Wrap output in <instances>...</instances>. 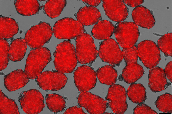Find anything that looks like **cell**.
Listing matches in <instances>:
<instances>
[{
	"mask_svg": "<svg viewBox=\"0 0 172 114\" xmlns=\"http://www.w3.org/2000/svg\"><path fill=\"white\" fill-rule=\"evenodd\" d=\"M53 54L56 71L64 73L73 72L77 61L74 47L70 40H65L58 44Z\"/></svg>",
	"mask_w": 172,
	"mask_h": 114,
	"instance_id": "6da1fadb",
	"label": "cell"
},
{
	"mask_svg": "<svg viewBox=\"0 0 172 114\" xmlns=\"http://www.w3.org/2000/svg\"><path fill=\"white\" fill-rule=\"evenodd\" d=\"M52 59L50 52L47 48L32 49L28 55L24 72L29 79H36Z\"/></svg>",
	"mask_w": 172,
	"mask_h": 114,
	"instance_id": "7a4b0ae2",
	"label": "cell"
},
{
	"mask_svg": "<svg viewBox=\"0 0 172 114\" xmlns=\"http://www.w3.org/2000/svg\"><path fill=\"white\" fill-rule=\"evenodd\" d=\"M122 52L126 65L122 70V79L128 84L134 83L143 75L142 67L137 63L138 57L137 47L123 48Z\"/></svg>",
	"mask_w": 172,
	"mask_h": 114,
	"instance_id": "3957f363",
	"label": "cell"
},
{
	"mask_svg": "<svg viewBox=\"0 0 172 114\" xmlns=\"http://www.w3.org/2000/svg\"><path fill=\"white\" fill-rule=\"evenodd\" d=\"M93 38L84 32L76 38L75 54L78 62L82 64L93 62L99 55Z\"/></svg>",
	"mask_w": 172,
	"mask_h": 114,
	"instance_id": "277c9868",
	"label": "cell"
},
{
	"mask_svg": "<svg viewBox=\"0 0 172 114\" xmlns=\"http://www.w3.org/2000/svg\"><path fill=\"white\" fill-rule=\"evenodd\" d=\"M114 33L118 43L123 48L134 46L140 35L138 26L132 22L116 23Z\"/></svg>",
	"mask_w": 172,
	"mask_h": 114,
	"instance_id": "5b68a950",
	"label": "cell"
},
{
	"mask_svg": "<svg viewBox=\"0 0 172 114\" xmlns=\"http://www.w3.org/2000/svg\"><path fill=\"white\" fill-rule=\"evenodd\" d=\"M53 33L52 28L49 23L41 21L27 31L24 39L30 48H39L49 41Z\"/></svg>",
	"mask_w": 172,
	"mask_h": 114,
	"instance_id": "8992f818",
	"label": "cell"
},
{
	"mask_svg": "<svg viewBox=\"0 0 172 114\" xmlns=\"http://www.w3.org/2000/svg\"><path fill=\"white\" fill-rule=\"evenodd\" d=\"M53 31L57 39L68 40L77 37L85 31L82 24L71 18H65L57 21Z\"/></svg>",
	"mask_w": 172,
	"mask_h": 114,
	"instance_id": "52a82bcc",
	"label": "cell"
},
{
	"mask_svg": "<svg viewBox=\"0 0 172 114\" xmlns=\"http://www.w3.org/2000/svg\"><path fill=\"white\" fill-rule=\"evenodd\" d=\"M44 98L38 90L32 89L21 92L18 98L21 107L27 114H38L45 107Z\"/></svg>",
	"mask_w": 172,
	"mask_h": 114,
	"instance_id": "ba28073f",
	"label": "cell"
},
{
	"mask_svg": "<svg viewBox=\"0 0 172 114\" xmlns=\"http://www.w3.org/2000/svg\"><path fill=\"white\" fill-rule=\"evenodd\" d=\"M138 56L144 66L151 69L156 67L161 59L160 50L153 41H143L137 47Z\"/></svg>",
	"mask_w": 172,
	"mask_h": 114,
	"instance_id": "9c48e42d",
	"label": "cell"
},
{
	"mask_svg": "<svg viewBox=\"0 0 172 114\" xmlns=\"http://www.w3.org/2000/svg\"><path fill=\"white\" fill-rule=\"evenodd\" d=\"M127 92L123 86L119 84L110 85L105 97L108 106L115 114H123L127 110Z\"/></svg>",
	"mask_w": 172,
	"mask_h": 114,
	"instance_id": "30bf717a",
	"label": "cell"
},
{
	"mask_svg": "<svg viewBox=\"0 0 172 114\" xmlns=\"http://www.w3.org/2000/svg\"><path fill=\"white\" fill-rule=\"evenodd\" d=\"M68 79L64 73L57 71H46L41 73L35 79V81L42 89L57 91L63 88Z\"/></svg>",
	"mask_w": 172,
	"mask_h": 114,
	"instance_id": "8fae6325",
	"label": "cell"
},
{
	"mask_svg": "<svg viewBox=\"0 0 172 114\" xmlns=\"http://www.w3.org/2000/svg\"><path fill=\"white\" fill-rule=\"evenodd\" d=\"M99 55L103 62L108 63L113 67L119 66L123 59L122 51L118 44L111 38L101 42Z\"/></svg>",
	"mask_w": 172,
	"mask_h": 114,
	"instance_id": "7c38bea8",
	"label": "cell"
},
{
	"mask_svg": "<svg viewBox=\"0 0 172 114\" xmlns=\"http://www.w3.org/2000/svg\"><path fill=\"white\" fill-rule=\"evenodd\" d=\"M73 74L74 83L80 92H88L95 87L96 73L92 67L86 65L81 66L77 68Z\"/></svg>",
	"mask_w": 172,
	"mask_h": 114,
	"instance_id": "4fadbf2b",
	"label": "cell"
},
{
	"mask_svg": "<svg viewBox=\"0 0 172 114\" xmlns=\"http://www.w3.org/2000/svg\"><path fill=\"white\" fill-rule=\"evenodd\" d=\"M77 99L79 106L90 114H104L108 107L106 100L87 92H81Z\"/></svg>",
	"mask_w": 172,
	"mask_h": 114,
	"instance_id": "5bb4252c",
	"label": "cell"
},
{
	"mask_svg": "<svg viewBox=\"0 0 172 114\" xmlns=\"http://www.w3.org/2000/svg\"><path fill=\"white\" fill-rule=\"evenodd\" d=\"M105 13L109 18L117 23L128 17L129 9L122 0H102Z\"/></svg>",
	"mask_w": 172,
	"mask_h": 114,
	"instance_id": "9a60e30c",
	"label": "cell"
},
{
	"mask_svg": "<svg viewBox=\"0 0 172 114\" xmlns=\"http://www.w3.org/2000/svg\"><path fill=\"white\" fill-rule=\"evenodd\" d=\"M29 79L24 71L18 69L5 75L4 85L9 91H14L24 86L29 81Z\"/></svg>",
	"mask_w": 172,
	"mask_h": 114,
	"instance_id": "2e32d148",
	"label": "cell"
},
{
	"mask_svg": "<svg viewBox=\"0 0 172 114\" xmlns=\"http://www.w3.org/2000/svg\"><path fill=\"white\" fill-rule=\"evenodd\" d=\"M148 81V86L154 93L163 90L170 85L167 82L164 70L159 66L149 70Z\"/></svg>",
	"mask_w": 172,
	"mask_h": 114,
	"instance_id": "e0dca14e",
	"label": "cell"
},
{
	"mask_svg": "<svg viewBox=\"0 0 172 114\" xmlns=\"http://www.w3.org/2000/svg\"><path fill=\"white\" fill-rule=\"evenodd\" d=\"M131 15L134 23L137 25L150 29L155 25V20L152 12L142 5L135 8L132 11Z\"/></svg>",
	"mask_w": 172,
	"mask_h": 114,
	"instance_id": "ac0fdd59",
	"label": "cell"
},
{
	"mask_svg": "<svg viewBox=\"0 0 172 114\" xmlns=\"http://www.w3.org/2000/svg\"><path fill=\"white\" fill-rule=\"evenodd\" d=\"M75 16L78 21L85 26L92 25L101 19L99 10L91 6H86L80 8Z\"/></svg>",
	"mask_w": 172,
	"mask_h": 114,
	"instance_id": "d6986e66",
	"label": "cell"
},
{
	"mask_svg": "<svg viewBox=\"0 0 172 114\" xmlns=\"http://www.w3.org/2000/svg\"><path fill=\"white\" fill-rule=\"evenodd\" d=\"M115 26L110 21L101 20L93 27L91 33L92 36L98 40H106L110 37L114 33Z\"/></svg>",
	"mask_w": 172,
	"mask_h": 114,
	"instance_id": "ffe728a7",
	"label": "cell"
},
{
	"mask_svg": "<svg viewBox=\"0 0 172 114\" xmlns=\"http://www.w3.org/2000/svg\"><path fill=\"white\" fill-rule=\"evenodd\" d=\"M27 49V44L25 39L17 38L13 40L9 45L8 57L13 62L21 61L24 58Z\"/></svg>",
	"mask_w": 172,
	"mask_h": 114,
	"instance_id": "44dd1931",
	"label": "cell"
},
{
	"mask_svg": "<svg viewBox=\"0 0 172 114\" xmlns=\"http://www.w3.org/2000/svg\"><path fill=\"white\" fill-rule=\"evenodd\" d=\"M0 38L9 39L17 34L19 29L18 25L13 18L0 16Z\"/></svg>",
	"mask_w": 172,
	"mask_h": 114,
	"instance_id": "7402d4cb",
	"label": "cell"
},
{
	"mask_svg": "<svg viewBox=\"0 0 172 114\" xmlns=\"http://www.w3.org/2000/svg\"><path fill=\"white\" fill-rule=\"evenodd\" d=\"M14 4L17 13L23 16L36 14L40 9V4L37 0H15Z\"/></svg>",
	"mask_w": 172,
	"mask_h": 114,
	"instance_id": "603a6c76",
	"label": "cell"
},
{
	"mask_svg": "<svg viewBox=\"0 0 172 114\" xmlns=\"http://www.w3.org/2000/svg\"><path fill=\"white\" fill-rule=\"evenodd\" d=\"M96 72L97 76L101 83L111 85L116 81L117 72L111 65H106L99 67Z\"/></svg>",
	"mask_w": 172,
	"mask_h": 114,
	"instance_id": "cb8c5ba5",
	"label": "cell"
},
{
	"mask_svg": "<svg viewBox=\"0 0 172 114\" xmlns=\"http://www.w3.org/2000/svg\"><path fill=\"white\" fill-rule=\"evenodd\" d=\"M146 89L141 83L131 84L127 90L129 99L133 103L139 104L144 103L147 99Z\"/></svg>",
	"mask_w": 172,
	"mask_h": 114,
	"instance_id": "d4e9b609",
	"label": "cell"
},
{
	"mask_svg": "<svg viewBox=\"0 0 172 114\" xmlns=\"http://www.w3.org/2000/svg\"><path fill=\"white\" fill-rule=\"evenodd\" d=\"M45 99L48 108L55 113L62 111L66 107L65 100L62 96L58 94H47Z\"/></svg>",
	"mask_w": 172,
	"mask_h": 114,
	"instance_id": "484cf974",
	"label": "cell"
},
{
	"mask_svg": "<svg viewBox=\"0 0 172 114\" xmlns=\"http://www.w3.org/2000/svg\"><path fill=\"white\" fill-rule=\"evenodd\" d=\"M67 4L66 0H47L44 6V13L51 18L58 16Z\"/></svg>",
	"mask_w": 172,
	"mask_h": 114,
	"instance_id": "4316f807",
	"label": "cell"
},
{
	"mask_svg": "<svg viewBox=\"0 0 172 114\" xmlns=\"http://www.w3.org/2000/svg\"><path fill=\"white\" fill-rule=\"evenodd\" d=\"M0 114H19L18 107L14 100L9 98L0 90Z\"/></svg>",
	"mask_w": 172,
	"mask_h": 114,
	"instance_id": "83f0119b",
	"label": "cell"
},
{
	"mask_svg": "<svg viewBox=\"0 0 172 114\" xmlns=\"http://www.w3.org/2000/svg\"><path fill=\"white\" fill-rule=\"evenodd\" d=\"M154 104L160 111L165 113H172V95L165 93L158 96Z\"/></svg>",
	"mask_w": 172,
	"mask_h": 114,
	"instance_id": "f1b7e54d",
	"label": "cell"
},
{
	"mask_svg": "<svg viewBox=\"0 0 172 114\" xmlns=\"http://www.w3.org/2000/svg\"><path fill=\"white\" fill-rule=\"evenodd\" d=\"M172 33L166 34L161 36L158 41V46L166 56L172 55Z\"/></svg>",
	"mask_w": 172,
	"mask_h": 114,
	"instance_id": "f546056e",
	"label": "cell"
},
{
	"mask_svg": "<svg viewBox=\"0 0 172 114\" xmlns=\"http://www.w3.org/2000/svg\"><path fill=\"white\" fill-rule=\"evenodd\" d=\"M0 70L5 69L8 64L9 59L8 52L9 44L5 39H0Z\"/></svg>",
	"mask_w": 172,
	"mask_h": 114,
	"instance_id": "4dcf8cb0",
	"label": "cell"
},
{
	"mask_svg": "<svg viewBox=\"0 0 172 114\" xmlns=\"http://www.w3.org/2000/svg\"><path fill=\"white\" fill-rule=\"evenodd\" d=\"M133 114H157L156 111L143 103L138 104L133 109Z\"/></svg>",
	"mask_w": 172,
	"mask_h": 114,
	"instance_id": "1f68e13d",
	"label": "cell"
},
{
	"mask_svg": "<svg viewBox=\"0 0 172 114\" xmlns=\"http://www.w3.org/2000/svg\"><path fill=\"white\" fill-rule=\"evenodd\" d=\"M83 110L81 107L75 106L67 109L64 114H86Z\"/></svg>",
	"mask_w": 172,
	"mask_h": 114,
	"instance_id": "d6a6232c",
	"label": "cell"
},
{
	"mask_svg": "<svg viewBox=\"0 0 172 114\" xmlns=\"http://www.w3.org/2000/svg\"><path fill=\"white\" fill-rule=\"evenodd\" d=\"M172 61H170L167 64L165 68L164 72L168 79L171 83L172 82Z\"/></svg>",
	"mask_w": 172,
	"mask_h": 114,
	"instance_id": "836d02e7",
	"label": "cell"
},
{
	"mask_svg": "<svg viewBox=\"0 0 172 114\" xmlns=\"http://www.w3.org/2000/svg\"><path fill=\"white\" fill-rule=\"evenodd\" d=\"M123 1L124 3L126 4L129 6L132 7H137L144 2V0H124Z\"/></svg>",
	"mask_w": 172,
	"mask_h": 114,
	"instance_id": "e575fe53",
	"label": "cell"
},
{
	"mask_svg": "<svg viewBox=\"0 0 172 114\" xmlns=\"http://www.w3.org/2000/svg\"><path fill=\"white\" fill-rule=\"evenodd\" d=\"M84 3H86L92 6H98L101 2V0H82Z\"/></svg>",
	"mask_w": 172,
	"mask_h": 114,
	"instance_id": "d590c367",
	"label": "cell"
},
{
	"mask_svg": "<svg viewBox=\"0 0 172 114\" xmlns=\"http://www.w3.org/2000/svg\"><path fill=\"white\" fill-rule=\"evenodd\" d=\"M112 113H107V112H106V113H104V114H112ZM112 114H113V113H112Z\"/></svg>",
	"mask_w": 172,
	"mask_h": 114,
	"instance_id": "8d00e7d4",
	"label": "cell"
}]
</instances>
